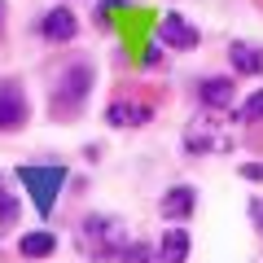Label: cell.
Masks as SVG:
<instances>
[{"label":"cell","mask_w":263,"mask_h":263,"mask_svg":"<svg viewBox=\"0 0 263 263\" xmlns=\"http://www.w3.org/2000/svg\"><path fill=\"white\" fill-rule=\"evenodd\" d=\"M158 44H162V48H176V53H193V48L202 44V31H197L184 13L171 9L167 18L158 22Z\"/></svg>","instance_id":"cell-5"},{"label":"cell","mask_w":263,"mask_h":263,"mask_svg":"<svg viewBox=\"0 0 263 263\" xmlns=\"http://www.w3.org/2000/svg\"><path fill=\"white\" fill-rule=\"evenodd\" d=\"M250 215H254V224L263 228V197H254V202H250Z\"/></svg>","instance_id":"cell-20"},{"label":"cell","mask_w":263,"mask_h":263,"mask_svg":"<svg viewBox=\"0 0 263 263\" xmlns=\"http://www.w3.org/2000/svg\"><path fill=\"white\" fill-rule=\"evenodd\" d=\"M158 263H189V250H193V237H189V228L184 224H171V228H162V237H158Z\"/></svg>","instance_id":"cell-12"},{"label":"cell","mask_w":263,"mask_h":263,"mask_svg":"<svg viewBox=\"0 0 263 263\" xmlns=\"http://www.w3.org/2000/svg\"><path fill=\"white\" fill-rule=\"evenodd\" d=\"M31 119V97L13 75L0 79V132H18Z\"/></svg>","instance_id":"cell-4"},{"label":"cell","mask_w":263,"mask_h":263,"mask_svg":"<svg viewBox=\"0 0 263 263\" xmlns=\"http://www.w3.org/2000/svg\"><path fill=\"white\" fill-rule=\"evenodd\" d=\"M237 119H241V123H263V88H254V92L241 101Z\"/></svg>","instance_id":"cell-15"},{"label":"cell","mask_w":263,"mask_h":263,"mask_svg":"<svg viewBox=\"0 0 263 263\" xmlns=\"http://www.w3.org/2000/svg\"><path fill=\"white\" fill-rule=\"evenodd\" d=\"M241 180H254V184H263V162H241Z\"/></svg>","instance_id":"cell-18"},{"label":"cell","mask_w":263,"mask_h":263,"mask_svg":"<svg viewBox=\"0 0 263 263\" xmlns=\"http://www.w3.org/2000/svg\"><path fill=\"white\" fill-rule=\"evenodd\" d=\"M40 35H44L48 44H70V40L79 35V18H75V9H66V5L48 9L44 18H40Z\"/></svg>","instance_id":"cell-7"},{"label":"cell","mask_w":263,"mask_h":263,"mask_svg":"<svg viewBox=\"0 0 263 263\" xmlns=\"http://www.w3.org/2000/svg\"><path fill=\"white\" fill-rule=\"evenodd\" d=\"M18 184L27 189L35 215H53L57 197H62V189H66V162H22Z\"/></svg>","instance_id":"cell-3"},{"label":"cell","mask_w":263,"mask_h":263,"mask_svg":"<svg viewBox=\"0 0 263 263\" xmlns=\"http://www.w3.org/2000/svg\"><path fill=\"white\" fill-rule=\"evenodd\" d=\"M114 263H158V250H154L149 241H132V237H127V246L119 250Z\"/></svg>","instance_id":"cell-14"},{"label":"cell","mask_w":263,"mask_h":263,"mask_svg":"<svg viewBox=\"0 0 263 263\" xmlns=\"http://www.w3.org/2000/svg\"><path fill=\"white\" fill-rule=\"evenodd\" d=\"M105 123H110V127H145V123H154V105L119 97V101L105 105Z\"/></svg>","instance_id":"cell-8"},{"label":"cell","mask_w":263,"mask_h":263,"mask_svg":"<svg viewBox=\"0 0 263 263\" xmlns=\"http://www.w3.org/2000/svg\"><path fill=\"white\" fill-rule=\"evenodd\" d=\"M92 84H97V66L88 57H75L53 84V119H79Z\"/></svg>","instance_id":"cell-2"},{"label":"cell","mask_w":263,"mask_h":263,"mask_svg":"<svg viewBox=\"0 0 263 263\" xmlns=\"http://www.w3.org/2000/svg\"><path fill=\"white\" fill-rule=\"evenodd\" d=\"M184 149L193 154V158H197V154H215V149H224V136L215 132V123H211L206 114H202V119H193V123L184 127Z\"/></svg>","instance_id":"cell-11"},{"label":"cell","mask_w":263,"mask_h":263,"mask_svg":"<svg viewBox=\"0 0 263 263\" xmlns=\"http://www.w3.org/2000/svg\"><path fill=\"white\" fill-rule=\"evenodd\" d=\"M53 250H57V233H48V228H31V233L18 237V254L22 259H48Z\"/></svg>","instance_id":"cell-13"},{"label":"cell","mask_w":263,"mask_h":263,"mask_svg":"<svg viewBox=\"0 0 263 263\" xmlns=\"http://www.w3.org/2000/svg\"><path fill=\"white\" fill-rule=\"evenodd\" d=\"M75 246L92 263H114L119 250L127 246V233H123V224L114 215H84L75 228Z\"/></svg>","instance_id":"cell-1"},{"label":"cell","mask_w":263,"mask_h":263,"mask_svg":"<svg viewBox=\"0 0 263 263\" xmlns=\"http://www.w3.org/2000/svg\"><path fill=\"white\" fill-rule=\"evenodd\" d=\"M123 9V0H101V5H97V13H92V22H97V27H110V22H114V13H119Z\"/></svg>","instance_id":"cell-17"},{"label":"cell","mask_w":263,"mask_h":263,"mask_svg":"<svg viewBox=\"0 0 263 263\" xmlns=\"http://www.w3.org/2000/svg\"><path fill=\"white\" fill-rule=\"evenodd\" d=\"M162 62V44H158V40H154V48H149V53H145V66H158Z\"/></svg>","instance_id":"cell-19"},{"label":"cell","mask_w":263,"mask_h":263,"mask_svg":"<svg viewBox=\"0 0 263 263\" xmlns=\"http://www.w3.org/2000/svg\"><path fill=\"white\" fill-rule=\"evenodd\" d=\"M5 13H9V9H5V0H0V27H5Z\"/></svg>","instance_id":"cell-21"},{"label":"cell","mask_w":263,"mask_h":263,"mask_svg":"<svg viewBox=\"0 0 263 263\" xmlns=\"http://www.w3.org/2000/svg\"><path fill=\"white\" fill-rule=\"evenodd\" d=\"M197 101L206 110H228L237 101V75H206L197 79Z\"/></svg>","instance_id":"cell-6"},{"label":"cell","mask_w":263,"mask_h":263,"mask_svg":"<svg viewBox=\"0 0 263 263\" xmlns=\"http://www.w3.org/2000/svg\"><path fill=\"white\" fill-rule=\"evenodd\" d=\"M228 66L237 70V79H259L263 75V48L250 40H233L228 44Z\"/></svg>","instance_id":"cell-10"},{"label":"cell","mask_w":263,"mask_h":263,"mask_svg":"<svg viewBox=\"0 0 263 263\" xmlns=\"http://www.w3.org/2000/svg\"><path fill=\"white\" fill-rule=\"evenodd\" d=\"M18 211H22V206H18V197H13V193H0V237L18 224Z\"/></svg>","instance_id":"cell-16"},{"label":"cell","mask_w":263,"mask_h":263,"mask_svg":"<svg viewBox=\"0 0 263 263\" xmlns=\"http://www.w3.org/2000/svg\"><path fill=\"white\" fill-rule=\"evenodd\" d=\"M0 180H5V176H0ZM0 193H5V189H0Z\"/></svg>","instance_id":"cell-22"},{"label":"cell","mask_w":263,"mask_h":263,"mask_svg":"<svg viewBox=\"0 0 263 263\" xmlns=\"http://www.w3.org/2000/svg\"><path fill=\"white\" fill-rule=\"evenodd\" d=\"M158 211H162V219H171V224L193 219V211H197V189H193V184H171L167 193H162Z\"/></svg>","instance_id":"cell-9"}]
</instances>
